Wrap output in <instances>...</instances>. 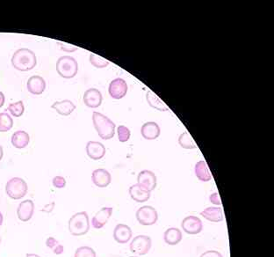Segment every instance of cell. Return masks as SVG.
<instances>
[{"label": "cell", "instance_id": "5bb4252c", "mask_svg": "<svg viewBox=\"0 0 274 257\" xmlns=\"http://www.w3.org/2000/svg\"><path fill=\"white\" fill-rule=\"evenodd\" d=\"M112 213H113V208L111 207H104L98 210L92 220L93 227L95 229L102 228L103 226L108 222Z\"/></svg>", "mask_w": 274, "mask_h": 257}, {"label": "cell", "instance_id": "cb8c5ba5", "mask_svg": "<svg viewBox=\"0 0 274 257\" xmlns=\"http://www.w3.org/2000/svg\"><path fill=\"white\" fill-rule=\"evenodd\" d=\"M182 238L183 236H182L181 231L176 227L169 228L163 234V239H164L165 243L170 246L177 245L181 241Z\"/></svg>", "mask_w": 274, "mask_h": 257}, {"label": "cell", "instance_id": "7a4b0ae2", "mask_svg": "<svg viewBox=\"0 0 274 257\" xmlns=\"http://www.w3.org/2000/svg\"><path fill=\"white\" fill-rule=\"evenodd\" d=\"M93 122L98 136L102 139L108 140L114 137L116 126L110 118L101 113L94 111L93 114Z\"/></svg>", "mask_w": 274, "mask_h": 257}, {"label": "cell", "instance_id": "ba28073f", "mask_svg": "<svg viewBox=\"0 0 274 257\" xmlns=\"http://www.w3.org/2000/svg\"><path fill=\"white\" fill-rule=\"evenodd\" d=\"M157 176L150 170H144L137 176V184L147 191H153L157 187Z\"/></svg>", "mask_w": 274, "mask_h": 257}, {"label": "cell", "instance_id": "8992f818", "mask_svg": "<svg viewBox=\"0 0 274 257\" xmlns=\"http://www.w3.org/2000/svg\"><path fill=\"white\" fill-rule=\"evenodd\" d=\"M136 220L143 225H153L158 222V213L152 206H145L136 211Z\"/></svg>", "mask_w": 274, "mask_h": 257}, {"label": "cell", "instance_id": "5b68a950", "mask_svg": "<svg viewBox=\"0 0 274 257\" xmlns=\"http://www.w3.org/2000/svg\"><path fill=\"white\" fill-rule=\"evenodd\" d=\"M28 190V184L22 178H12L5 185V192L7 196L14 200L23 198L27 195Z\"/></svg>", "mask_w": 274, "mask_h": 257}, {"label": "cell", "instance_id": "83f0119b", "mask_svg": "<svg viewBox=\"0 0 274 257\" xmlns=\"http://www.w3.org/2000/svg\"><path fill=\"white\" fill-rule=\"evenodd\" d=\"M46 246L51 249L52 252L55 255H62L64 252V247L54 237L47 239Z\"/></svg>", "mask_w": 274, "mask_h": 257}, {"label": "cell", "instance_id": "ab89813d", "mask_svg": "<svg viewBox=\"0 0 274 257\" xmlns=\"http://www.w3.org/2000/svg\"><path fill=\"white\" fill-rule=\"evenodd\" d=\"M3 155H4V151H3V147L0 145V160L3 159Z\"/></svg>", "mask_w": 274, "mask_h": 257}, {"label": "cell", "instance_id": "9c48e42d", "mask_svg": "<svg viewBox=\"0 0 274 257\" xmlns=\"http://www.w3.org/2000/svg\"><path fill=\"white\" fill-rule=\"evenodd\" d=\"M128 85L127 82L121 78H117L112 80L111 83L109 84L108 92L112 98L115 100H120L125 96L128 93Z\"/></svg>", "mask_w": 274, "mask_h": 257}, {"label": "cell", "instance_id": "b9f144b4", "mask_svg": "<svg viewBox=\"0 0 274 257\" xmlns=\"http://www.w3.org/2000/svg\"><path fill=\"white\" fill-rule=\"evenodd\" d=\"M0 243H1V237H0Z\"/></svg>", "mask_w": 274, "mask_h": 257}, {"label": "cell", "instance_id": "44dd1931", "mask_svg": "<svg viewBox=\"0 0 274 257\" xmlns=\"http://www.w3.org/2000/svg\"><path fill=\"white\" fill-rule=\"evenodd\" d=\"M194 173L197 178L203 183H208L212 180V174L210 173L209 167L205 160H200L196 163Z\"/></svg>", "mask_w": 274, "mask_h": 257}, {"label": "cell", "instance_id": "836d02e7", "mask_svg": "<svg viewBox=\"0 0 274 257\" xmlns=\"http://www.w3.org/2000/svg\"><path fill=\"white\" fill-rule=\"evenodd\" d=\"M57 44L60 46L62 51L65 52H74L79 49L74 45H71L70 43H66V42H57Z\"/></svg>", "mask_w": 274, "mask_h": 257}, {"label": "cell", "instance_id": "d4e9b609", "mask_svg": "<svg viewBox=\"0 0 274 257\" xmlns=\"http://www.w3.org/2000/svg\"><path fill=\"white\" fill-rule=\"evenodd\" d=\"M146 100L149 103V106L155 109H158L159 111H169V108L165 105V103H163V101L151 90L148 91L146 95Z\"/></svg>", "mask_w": 274, "mask_h": 257}, {"label": "cell", "instance_id": "7c38bea8", "mask_svg": "<svg viewBox=\"0 0 274 257\" xmlns=\"http://www.w3.org/2000/svg\"><path fill=\"white\" fill-rule=\"evenodd\" d=\"M106 147L100 142L97 141H89L86 145V154L89 158L93 160H98L102 159L106 155Z\"/></svg>", "mask_w": 274, "mask_h": 257}, {"label": "cell", "instance_id": "e0dca14e", "mask_svg": "<svg viewBox=\"0 0 274 257\" xmlns=\"http://www.w3.org/2000/svg\"><path fill=\"white\" fill-rule=\"evenodd\" d=\"M28 92L34 95L42 94L46 89V82L41 76H32L27 83Z\"/></svg>", "mask_w": 274, "mask_h": 257}, {"label": "cell", "instance_id": "3957f363", "mask_svg": "<svg viewBox=\"0 0 274 257\" xmlns=\"http://www.w3.org/2000/svg\"><path fill=\"white\" fill-rule=\"evenodd\" d=\"M90 230L89 216L86 211L78 212L69 220V231L74 236H82Z\"/></svg>", "mask_w": 274, "mask_h": 257}, {"label": "cell", "instance_id": "484cf974", "mask_svg": "<svg viewBox=\"0 0 274 257\" xmlns=\"http://www.w3.org/2000/svg\"><path fill=\"white\" fill-rule=\"evenodd\" d=\"M178 144L184 149H195L197 145L188 132H183L178 137Z\"/></svg>", "mask_w": 274, "mask_h": 257}, {"label": "cell", "instance_id": "1f68e13d", "mask_svg": "<svg viewBox=\"0 0 274 257\" xmlns=\"http://www.w3.org/2000/svg\"><path fill=\"white\" fill-rule=\"evenodd\" d=\"M74 257H96V252L90 247H80L76 250Z\"/></svg>", "mask_w": 274, "mask_h": 257}, {"label": "cell", "instance_id": "ffe728a7", "mask_svg": "<svg viewBox=\"0 0 274 257\" xmlns=\"http://www.w3.org/2000/svg\"><path fill=\"white\" fill-rule=\"evenodd\" d=\"M200 215L211 222L218 223L223 220V209L220 207H208L200 212Z\"/></svg>", "mask_w": 274, "mask_h": 257}, {"label": "cell", "instance_id": "4fadbf2b", "mask_svg": "<svg viewBox=\"0 0 274 257\" xmlns=\"http://www.w3.org/2000/svg\"><path fill=\"white\" fill-rule=\"evenodd\" d=\"M34 212V204L32 200H25L21 202L17 209V215L19 220L28 222L32 219Z\"/></svg>", "mask_w": 274, "mask_h": 257}, {"label": "cell", "instance_id": "603a6c76", "mask_svg": "<svg viewBox=\"0 0 274 257\" xmlns=\"http://www.w3.org/2000/svg\"><path fill=\"white\" fill-rule=\"evenodd\" d=\"M52 108H54L55 110H56V112L62 116L67 117V116H70V114L74 111L76 109V106L74 103L69 100H64L62 102H56V103H53Z\"/></svg>", "mask_w": 274, "mask_h": 257}, {"label": "cell", "instance_id": "f35d334b", "mask_svg": "<svg viewBox=\"0 0 274 257\" xmlns=\"http://www.w3.org/2000/svg\"><path fill=\"white\" fill-rule=\"evenodd\" d=\"M3 222H4V216H3V214H2V212L0 211V227L2 226Z\"/></svg>", "mask_w": 274, "mask_h": 257}, {"label": "cell", "instance_id": "9a60e30c", "mask_svg": "<svg viewBox=\"0 0 274 257\" xmlns=\"http://www.w3.org/2000/svg\"><path fill=\"white\" fill-rule=\"evenodd\" d=\"M92 180L97 187L106 188L111 183V173L106 169H96L93 172Z\"/></svg>", "mask_w": 274, "mask_h": 257}, {"label": "cell", "instance_id": "60d3db41", "mask_svg": "<svg viewBox=\"0 0 274 257\" xmlns=\"http://www.w3.org/2000/svg\"><path fill=\"white\" fill-rule=\"evenodd\" d=\"M26 257H41L40 256H38V255H35V254H28Z\"/></svg>", "mask_w": 274, "mask_h": 257}, {"label": "cell", "instance_id": "8fae6325", "mask_svg": "<svg viewBox=\"0 0 274 257\" xmlns=\"http://www.w3.org/2000/svg\"><path fill=\"white\" fill-rule=\"evenodd\" d=\"M84 103L89 108H98L102 104V94L98 89L90 88L84 92L83 97Z\"/></svg>", "mask_w": 274, "mask_h": 257}, {"label": "cell", "instance_id": "d6986e66", "mask_svg": "<svg viewBox=\"0 0 274 257\" xmlns=\"http://www.w3.org/2000/svg\"><path fill=\"white\" fill-rule=\"evenodd\" d=\"M129 195L134 201L144 203L150 198V192L147 191L138 184H134L129 188Z\"/></svg>", "mask_w": 274, "mask_h": 257}, {"label": "cell", "instance_id": "6da1fadb", "mask_svg": "<svg viewBox=\"0 0 274 257\" xmlns=\"http://www.w3.org/2000/svg\"><path fill=\"white\" fill-rule=\"evenodd\" d=\"M11 62L14 69L20 71H28L33 70L36 66L37 59L34 52L28 49H19L14 52Z\"/></svg>", "mask_w": 274, "mask_h": 257}, {"label": "cell", "instance_id": "f546056e", "mask_svg": "<svg viewBox=\"0 0 274 257\" xmlns=\"http://www.w3.org/2000/svg\"><path fill=\"white\" fill-rule=\"evenodd\" d=\"M7 109L9 110V112L14 116V117H21L24 114L25 107H24L23 102L19 101L17 103H11Z\"/></svg>", "mask_w": 274, "mask_h": 257}, {"label": "cell", "instance_id": "2e32d148", "mask_svg": "<svg viewBox=\"0 0 274 257\" xmlns=\"http://www.w3.org/2000/svg\"><path fill=\"white\" fill-rule=\"evenodd\" d=\"M132 230L129 225L124 224H117L113 231V238L118 243H128L132 238Z\"/></svg>", "mask_w": 274, "mask_h": 257}, {"label": "cell", "instance_id": "7bdbcfd3", "mask_svg": "<svg viewBox=\"0 0 274 257\" xmlns=\"http://www.w3.org/2000/svg\"></svg>", "mask_w": 274, "mask_h": 257}, {"label": "cell", "instance_id": "8d00e7d4", "mask_svg": "<svg viewBox=\"0 0 274 257\" xmlns=\"http://www.w3.org/2000/svg\"><path fill=\"white\" fill-rule=\"evenodd\" d=\"M54 206H55V203L53 202L50 205H48V206H45L43 209H42V211H45V212H51L53 209H54Z\"/></svg>", "mask_w": 274, "mask_h": 257}, {"label": "cell", "instance_id": "4dcf8cb0", "mask_svg": "<svg viewBox=\"0 0 274 257\" xmlns=\"http://www.w3.org/2000/svg\"><path fill=\"white\" fill-rule=\"evenodd\" d=\"M117 133H118V138L121 143H125L130 138V130L124 125H120L117 128Z\"/></svg>", "mask_w": 274, "mask_h": 257}, {"label": "cell", "instance_id": "74e56055", "mask_svg": "<svg viewBox=\"0 0 274 257\" xmlns=\"http://www.w3.org/2000/svg\"><path fill=\"white\" fill-rule=\"evenodd\" d=\"M5 95H4V94H3L2 92H0V108H2V107L4 106V104H5Z\"/></svg>", "mask_w": 274, "mask_h": 257}, {"label": "cell", "instance_id": "4316f807", "mask_svg": "<svg viewBox=\"0 0 274 257\" xmlns=\"http://www.w3.org/2000/svg\"><path fill=\"white\" fill-rule=\"evenodd\" d=\"M14 126V120L7 113H0V132L9 131Z\"/></svg>", "mask_w": 274, "mask_h": 257}, {"label": "cell", "instance_id": "ac0fdd59", "mask_svg": "<svg viewBox=\"0 0 274 257\" xmlns=\"http://www.w3.org/2000/svg\"><path fill=\"white\" fill-rule=\"evenodd\" d=\"M141 134L147 140H155L161 134V129L157 122H145L141 129Z\"/></svg>", "mask_w": 274, "mask_h": 257}, {"label": "cell", "instance_id": "30bf717a", "mask_svg": "<svg viewBox=\"0 0 274 257\" xmlns=\"http://www.w3.org/2000/svg\"><path fill=\"white\" fill-rule=\"evenodd\" d=\"M181 227L186 234L194 235L200 234L202 231L203 224L200 218L195 216H188L182 221Z\"/></svg>", "mask_w": 274, "mask_h": 257}, {"label": "cell", "instance_id": "d6a6232c", "mask_svg": "<svg viewBox=\"0 0 274 257\" xmlns=\"http://www.w3.org/2000/svg\"><path fill=\"white\" fill-rule=\"evenodd\" d=\"M53 185L54 187L56 188H64L66 186V180L65 178L63 176H56L53 178Z\"/></svg>", "mask_w": 274, "mask_h": 257}, {"label": "cell", "instance_id": "f1b7e54d", "mask_svg": "<svg viewBox=\"0 0 274 257\" xmlns=\"http://www.w3.org/2000/svg\"><path fill=\"white\" fill-rule=\"evenodd\" d=\"M90 63L93 65L94 67L98 68V69H102V68H106L107 66H109V61L103 58L102 56H98L96 54H91L90 56Z\"/></svg>", "mask_w": 274, "mask_h": 257}, {"label": "cell", "instance_id": "7402d4cb", "mask_svg": "<svg viewBox=\"0 0 274 257\" xmlns=\"http://www.w3.org/2000/svg\"><path fill=\"white\" fill-rule=\"evenodd\" d=\"M29 142H30V137L26 131H16L12 136V144L14 147L18 149H23L25 147H27Z\"/></svg>", "mask_w": 274, "mask_h": 257}, {"label": "cell", "instance_id": "e575fe53", "mask_svg": "<svg viewBox=\"0 0 274 257\" xmlns=\"http://www.w3.org/2000/svg\"><path fill=\"white\" fill-rule=\"evenodd\" d=\"M200 257H223L221 253L216 250H208L200 255Z\"/></svg>", "mask_w": 274, "mask_h": 257}, {"label": "cell", "instance_id": "277c9868", "mask_svg": "<svg viewBox=\"0 0 274 257\" xmlns=\"http://www.w3.org/2000/svg\"><path fill=\"white\" fill-rule=\"evenodd\" d=\"M56 71L62 78L72 79L78 74L79 64L72 56H61L56 62Z\"/></svg>", "mask_w": 274, "mask_h": 257}, {"label": "cell", "instance_id": "52a82bcc", "mask_svg": "<svg viewBox=\"0 0 274 257\" xmlns=\"http://www.w3.org/2000/svg\"><path fill=\"white\" fill-rule=\"evenodd\" d=\"M152 240L149 236L146 235H138L132 240L131 241V252L137 256H144L148 254L151 248Z\"/></svg>", "mask_w": 274, "mask_h": 257}, {"label": "cell", "instance_id": "d590c367", "mask_svg": "<svg viewBox=\"0 0 274 257\" xmlns=\"http://www.w3.org/2000/svg\"><path fill=\"white\" fill-rule=\"evenodd\" d=\"M209 201L211 202L212 204L215 205V206H221L222 205L221 198H220L219 193H217V192L213 193L211 196H209Z\"/></svg>", "mask_w": 274, "mask_h": 257}]
</instances>
